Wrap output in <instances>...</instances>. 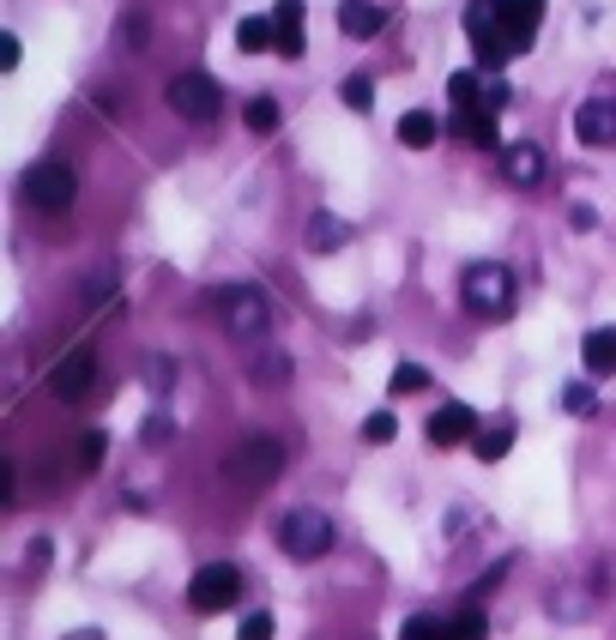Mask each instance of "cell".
<instances>
[{
    "instance_id": "obj_1",
    "label": "cell",
    "mask_w": 616,
    "mask_h": 640,
    "mask_svg": "<svg viewBox=\"0 0 616 640\" xmlns=\"http://www.w3.org/2000/svg\"><path fill=\"white\" fill-rule=\"evenodd\" d=\"M459 302L478 314V321H508L514 302H520V285L502 261H472L466 278H459Z\"/></svg>"
},
{
    "instance_id": "obj_2",
    "label": "cell",
    "mask_w": 616,
    "mask_h": 640,
    "mask_svg": "<svg viewBox=\"0 0 616 640\" xmlns=\"http://www.w3.org/2000/svg\"><path fill=\"white\" fill-rule=\"evenodd\" d=\"M278 471H285V442L278 435H242L224 454V484H237V490H266L278 484Z\"/></svg>"
},
{
    "instance_id": "obj_3",
    "label": "cell",
    "mask_w": 616,
    "mask_h": 640,
    "mask_svg": "<svg viewBox=\"0 0 616 640\" xmlns=\"http://www.w3.org/2000/svg\"><path fill=\"white\" fill-rule=\"evenodd\" d=\"M212 309H218L230 339H266V327H273V302H266L261 285H224L212 297Z\"/></svg>"
},
{
    "instance_id": "obj_4",
    "label": "cell",
    "mask_w": 616,
    "mask_h": 640,
    "mask_svg": "<svg viewBox=\"0 0 616 640\" xmlns=\"http://www.w3.org/2000/svg\"><path fill=\"white\" fill-rule=\"evenodd\" d=\"M333 544H339V526L321 508H290L285 520H278V550H285L290 563H321Z\"/></svg>"
},
{
    "instance_id": "obj_5",
    "label": "cell",
    "mask_w": 616,
    "mask_h": 640,
    "mask_svg": "<svg viewBox=\"0 0 616 640\" xmlns=\"http://www.w3.org/2000/svg\"><path fill=\"white\" fill-rule=\"evenodd\" d=\"M80 200V176L67 170L61 157H37L25 170V206H37V212H67Z\"/></svg>"
},
{
    "instance_id": "obj_6",
    "label": "cell",
    "mask_w": 616,
    "mask_h": 640,
    "mask_svg": "<svg viewBox=\"0 0 616 640\" xmlns=\"http://www.w3.org/2000/svg\"><path fill=\"white\" fill-rule=\"evenodd\" d=\"M242 599V568L237 563H206L194 580H188V611L194 616H218Z\"/></svg>"
},
{
    "instance_id": "obj_7",
    "label": "cell",
    "mask_w": 616,
    "mask_h": 640,
    "mask_svg": "<svg viewBox=\"0 0 616 640\" xmlns=\"http://www.w3.org/2000/svg\"><path fill=\"white\" fill-rule=\"evenodd\" d=\"M170 109L182 121H200V128H206V121H218V109H224V92H218V79L212 73H176L170 79Z\"/></svg>"
},
{
    "instance_id": "obj_8",
    "label": "cell",
    "mask_w": 616,
    "mask_h": 640,
    "mask_svg": "<svg viewBox=\"0 0 616 640\" xmlns=\"http://www.w3.org/2000/svg\"><path fill=\"white\" fill-rule=\"evenodd\" d=\"M97 387V351L92 345H80V351H67L61 363L49 369V393L61 399V406H85Z\"/></svg>"
},
{
    "instance_id": "obj_9",
    "label": "cell",
    "mask_w": 616,
    "mask_h": 640,
    "mask_svg": "<svg viewBox=\"0 0 616 640\" xmlns=\"http://www.w3.org/2000/svg\"><path fill=\"white\" fill-rule=\"evenodd\" d=\"M423 435H430V447H466V442H478V411L459 406V399H447L442 411H430Z\"/></svg>"
},
{
    "instance_id": "obj_10",
    "label": "cell",
    "mask_w": 616,
    "mask_h": 640,
    "mask_svg": "<svg viewBox=\"0 0 616 640\" xmlns=\"http://www.w3.org/2000/svg\"><path fill=\"white\" fill-rule=\"evenodd\" d=\"M575 140L592 145V152H611L616 145V97H587L575 109Z\"/></svg>"
},
{
    "instance_id": "obj_11",
    "label": "cell",
    "mask_w": 616,
    "mask_h": 640,
    "mask_svg": "<svg viewBox=\"0 0 616 640\" xmlns=\"http://www.w3.org/2000/svg\"><path fill=\"white\" fill-rule=\"evenodd\" d=\"M544 145H532V140H514V145H502V182L508 188H538L544 182Z\"/></svg>"
},
{
    "instance_id": "obj_12",
    "label": "cell",
    "mask_w": 616,
    "mask_h": 640,
    "mask_svg": "<svg viewBox=\"0 0 616 640\" xmlns=\"http://www.w3.org/2000/svg\"><path fill=\"white\" fill-rule=\"evenodd\" d=\"M538 25H544V0H508V13H502V31H508V43H514L520 55L532 49Z\"/></svg>"
},
{
    "instance_id": "obj_13",
    "label": "cell",
    "mask_w": 616,
    "mask_h": 640,
    "mask_svg": "<svg viewBox=\"0 0 616 640\" xmlns=\"http://www.w3.org/2000/svg\"><path fill=\"white\" fill-rule=\"evenodd\" d=\"M302 19H309V7H302V0H278V7H273L278 55H285V61H302V49H309V43H302Z\"/></svg>"
},
{
    "instance_id": "obj_14",
    "label": "cell",
    "mask_w": 616,
    "mask_h": 640,
    "mask_svg": "<svg viewBox=\"0 0 616 640\" xmlns=\"http://www.w3.org/2000/svg\"><path fill=\"white\" fill-rule=\"evenodd\" d=\"M339 31H345V37H381V31H387V13H381L375 0H345V7H339Z\"/></svg>"
},
{
    "instance_id": "obj_15",
    "label": "cell",
    "mask_w": 616,
    "mask_h": 640,
    "mask_svg": "<svg viewBox=\"0 0 616 640\" xmlns=\"http://www.w3.org/2000/svg\"><path fill=\"white\" fill-rule=\"evenodd\" d=\"M345 242H351V224L339 212H315L309 218V254H339Z\"/></svg>"
},
{
    "instance_id": "obj_16",
    "label": "cell",
    "mask_w": 616,
    "mask_h": 640,
    "mask_svg": "<svg viewBox=\"0 0 616 640\" xmlns=\"http://www.w3.org/2000/svg\"><path fill=\"white\" fill-rule=\"evenodd\" d=\"M435 140H442V121H435L430 109H406V116H399V145H406V152H430Z\"/></svg>"
},
{
    "instance_id": "obj_17",
    "label": "cell",
    "mask_w": 616,
    "mask_h": 640,
    "mask_svg": "<svg viewBox=\"0 0 616 640\" xmlns=\"http://www.w3.org/2000/svg\"><path fill=\"white\" fill-rule=\"evenodd\" d=\"M290 375H297L290 351H254V363H249V381H254V387H290Z\"/></svg>"
},
{
    "instance_id": "obj_18",
    "label": "cell",
    "mask_w": 616,
    "mask_h": 640,
    "mask_svg": "<svg viewBox=\"0 0 616 640\" xmlns=\"http://www.w3.org/2000/svg\"><path fill=\"white\" fill-rule=\"evenodd\" d=\"M454 128H459V140H466V145H478V152H496V116H490V109H484V116H478V109H459V121H454Z\"/></svg>"
},
{
    "instance_id": "obj_19",
    "label": "cell",
    "mask_w": 616,
    "mask_h": 640,
    "mask_svg": "<svg viewBox=\"0 0 616 640\" xmlns=\"http://www.w3.org/2000/svg\"><path fill=\"white\" fill-rule=\"evenodd\" d=\"M508 447H514V418H496L490 430H478L472 454L484 459V466H496V459H508Z\"/></svg>"
},
{
    "instance_id": "obj_20",
    "label": "cell",
    "mask_w": 616,
    "mask_h": 640,
    "mask_svg": "<svg viewBox=\"0 0 616 640\" xmlns=\"http://www.w3.org/2000/svg\"><path fill=\"white\" fill-rule=\"evenodd\" d=\"M237 49H242V55L278 49V25H273V19H242V25H237Z\"/></svg>"
},
{
    "instance_id": "obj_21",
    "label": "cell",
    "mask_w": 616,
    "mask_h": 640,
    "mask_svg": "<svg viewBox=\"0 0 616 640\" xmlns=\"http://www.w3.org/2000/svg\"><path fill=\"white\" fill-rule=\"evenodd\" d=\"M587 369L592 375H611L616 369V327H592L587 333Z\"/></svg>"
},
{
    "instance_id": "obj_22",
    "label": "cell",
    "mask_w": 616,
    "mask_h": 640,
    "mask_svg": "<svg viewBox=\"0 0 616 640\" xmlns=\"http://www.w3.org/2000/svg\"><path fill=\"white\" fill-rule=\"evenodd\" d=\"M502 13H508V0H472V7H466V31L484 37V31L502 25Z\"/></svg>"
},
{
    "instance_id": "obj_23",
    "label": "cell",
    "mask_w": 616,
    "mask_h": 640,
    "mask_svg": "<svg viewBox=\"0 0 616 640\" xmlns=\"http://www.w3.org/2000/svg\"><path fill=\"white\" fill-rule=\"evenodd\" d=\"M339 97H345V109H357V116H369L375 109V79H363V73H351L339 85Z\"/></svg>"
},
{
    "instance_id": "obj_24",
    "label": "cell",
    "mask_w": 616,
    "mask_h": 640,
    "mask_svg": "<svg viewBox=\"0 0 616 640\" xmlns=\"http://www.w3.org/2000/svg\"><path fill=\"white\" fill-rule=\"evenodd\" d=\"M563 411H568V418H592V411H599V387L568 381V387H563Z\"/></svg>"
},
{
    "instance_id": "obj_25",
    "label": "cell",
    "mask_w": 616,
    "mask_h": 640,
    "mask_svg": "<svg viewBox=\"0 0 616 640\" xmlns=\"http://www.w3.org/2000/svg\"><path fill=\"white\" fill-rule=\"evenodd\" d=\"M399 640H454V623H442V616H411V623L399 628Z\"/></svg>"
},
{
    "instance_id": "obj_26",
    "label": "cell",
    "mask_w": 616,
    "mask_h": 640,
    "mask_svg": "<svg viewBox=\"0 0 616 640\" xmlns=\"http://www.w3.org/2000/svg\"><path fill=\"white\" fill-rule=\"evenodd\" d=\"M121 49H145V43H152V19L140 13V7H133V13H121Z\"/></svg>"
},
{
    "instance_id": "obj_27",
    "label": "cell",
    "mask_w": 616,
    "mask_h": 640,
    "mask_svg": "<svg viewBox=\"0 0 616 640\" xmlns=\"http://www.w3.org/2000/svg\"><path fill=\"white\" fill-rule=\"evenodd\" d=\"M484 635H490L484 604H472V611H459V616H454V640H484Z\"/></svg>"
},
{
    "instance_id": "obj_28",
    "label": "cell",
    "mask_w": 616,
    "mask_h": 640,
    "mask_svg": "<svg viewBox=\"0 0 616 640\" xmlns=\"http://www.w3.org/2000/svg\"><path fill=\"white\" fill-rule=\"evenodd\" d=\"M104 454H109V435L92 430V435H80V454H73V459H80V471H97V466H104Z\"/></svg>"
},
{
    "instance_id": "obj_29",
    "label": "cell",
    "mask_w": 616,
    "mask_h": 640,
    "mask_svg": "<svg viewBox=\"0 0 616 640\" xmlns=\"http://www.w3.org/2000/svg\"><path fill=\"white\" fill-rule=\"evenodd\" d=\"M394 435H399V418H394V411H369V418H363V442H394Z\"/></svg>"
},
{
    "instance_id": "obj_30",
    "label": "cell",
    "mask_w": 616,
    "mask_h": 640,
    "mask_svg": "<svg viewBox=\"0 0 616 640\" xmlns=\"http://www.w3.org/2000/svg\"><path fill=\"white\" fill-rule=\"evenodd\" d=\"M447 97H454V109H478V73H454Z\"/></svg>"
},
{
    "instance_id": "obj_31",
    "label": "cell",
    "mask_w": 616,
    "mask_h": 640,
    "mask_svg": "<svg viewBox=\"0 0 616 640\" xmlns=\"http://www.w3.org/2000/svg\"><path fill=\"white\" fill-rule=\"evenodd\" d=\"M249 128L254 133H278V104H273V97H254V104H249Z\"/></svg>"
},
{
    "instance_id": "obj_32",
    "label": "cell",
    "mask_w": 616,
    "mask_h": 640,
    "mask_svg": "<svg viewBox=\"0 0 616 640\" xmlns=\"http://www.w3.org/2000/svg\"><path fill=\"white\" fill-rule=\"evenodd\" d=\"M273 635H278L273 611H249V616H242V635L237 640H273Z\"/></svg>"
},
{
    "instance_id": "obj_33",
    "label": "cell",
    "mask_w": 616,
    "mask_h": 640,
    "mask_svg": "<svg viewBox=\"0 0 616 640\" xmlns=\"http://www.w3.org/2000/svg\"><path fill=\"white\" fill-rule=\"evenodd\" d=\"M423 387H430V375H423L418 363H399L394 369V393H423Z\"/></svg>"
},
{
    "instance_id": "obj_34",
    "label": "cell",
    "mask_w": 616,
    "mask_h": 640,
    "mask_svg": "<svg viewBox=\"0 0 616 640\" xmlns=\"http://www.w3.org/2000/svg\"><path fill=\"white\" fill-rule=\"evenodd\" d=\"M140 435H145L152 447H164V442L176 435V423H170V418H145V430H140Z\"/></svg>"
},
{
    "instance_id": "obj_35",
    "label": "cell",
    "mask_w": 616,
    "mask_h": 640,
    "mask_svg": "<svg viewBox=\"0 0 616 640\" xmlns=\"http://www.w3.org/2000/svg\"><path fill=\"white\" fill-rule=\"evenodd\" d=\"M109 290H116V273H92V278H85V302H104Z\"/></svg>"
},
{
    "instance_id": "obj_36",
    "label": "cell",
    "mask_w": 616,
    "mask_h": 640,
    "mask_svg": "<svg viewBox=\"0 0 616 640\" xmlns=\"http://www.w3.org/2000/svg\"><path fill=\"white\" fill-rule=\"evenodd\" d=\"M49 556H55V550H49V538H31V556H25V568H31V575H37V568L49 563Z\"/></svg>"
},
{
    "instance_id": "obj_37",
    "label": "cell",
    "mask_w": 616,
    "mask_h": 640,
    "mask_svg": "<svg viewBox=\"0 0 616 640\" xmlns=\"http://www.w3.org/2000/svg\"><path fill=\"white\" fill-rule=\"evenodd\" d=\"M0 67H7V73H13V67H19V37H13V31L0 37Z\"/></svg>"
},
{
    "instance_id": "obj_38",
    "label": "cell",
    "mask_w": 616,
    "mask_h": 640,
    "mask_svg": "<svg viewBox=\"0 0 616 640\" xmlns=\"http://www.w3.org/2000/svg\"><path fill=\"white\" fill-rule=\"evenodd\" d=\"M484 109H490V116H496V109H508V85H502V79H496V85H490V97H484Z\"/></svg>"
},
{
    "instance_id": "obj_39",
    "label": "cell",
    "mask_w": 616,
    "mask_h": 640,
    "mask_svg": "<svg viewBox=\"0 0 616 640\" xmlns=\"http://www.w3.org/2000/svg\"><path fill=\"white\" fill-rule=\"evenodd\" d=\"M568 224H575V230H592V224H599V212H592V206H575V212H568Z\"/></svg>"
},
{
    "instance_id": "obj_40",
    "label": "cell",
    "mask_w": 616,
    "mask_h": 640,
    "mask_svg": "<svg viewBox=\"0 0 616 640\" xmlns=\"http://www.w3.org/2000/svg\"><path fill=\"white\" fill-rule=\"evenodd\" d=\"M67 640H104V635H92V628H80V635H67Z\"/></svg>"
}]
</instances>
